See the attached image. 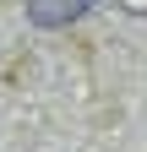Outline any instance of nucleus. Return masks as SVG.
<instances>
[{"instance_id":"nucleus-1","label":"nucleus","mask_w":147,"mask_h":152,"mask_svg":"<svg viewBox=\"0 0 147 152\" xmlns=\"http://www.w3.org/2000/svg\"><path fill=\"white\" fill-rule=\"evenodd\" d=\"M93 11V0H27V22L33 27H71Z\"/></svg>"}]
</instances>
